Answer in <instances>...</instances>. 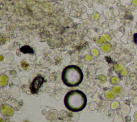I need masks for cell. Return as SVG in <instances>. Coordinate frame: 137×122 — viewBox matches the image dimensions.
Segmentation results:
<instances>
[{"mask_svg": "<svg viewBox=\"0 0 137 122\" xmlns=\"http://www.w3.org/2000/svg\"><path fill=\"white\" fill-rule=\"evenodd\" d=\"M62 79L64 84L68 87H76L82 82L83 74L81 70L76 65H70L64 69Z\"/></svg>", "mask_w": 137, "mask_h": 122, "instance_id": "2", "label": "cell"}, {"mask_svg": "<svg viewBox=\"0 0 137 122\" xmlns=\"http://www.w3.org/2000/svg\"><path fill=\"white\" fill-rule=\"evenodd\" d=\"M87 97L85 94L79 90L68 92L64 99L66 108L73 112H79L83 110L87 105Z\"/></svg>", "mask_w": 137, "mask_h": 122, "instance_id": "1", "label": "cell"}, {"mask_svg": "<svg viewBox=\"0 0 137 122\" xmlns=\"http://www.w3.org/2000/svg\"><path fill=\"white\" fill-rule=\"evenodd\" d=\"M44 81V78L41 76H38L34 79L30 85V90L32 94H37L39 92Z\"/></svg>", "mask_w": 137, "mask_h": 122, "instance_id": "3", "label": "cell"}, {"mask_svg": "<svg viewBox=\"0 0 137 122\" xmlns=\"http://www.w3.org/2000/svg\"><path fill=\"white\" fill-rule=\"evenodd\" d=\"M132 4L134 7H137V0H132Z\"/></svg>", "mask_w": 137, "mask_h": 122, "instance_id": "4", "label": "cell"}]
</instances>
